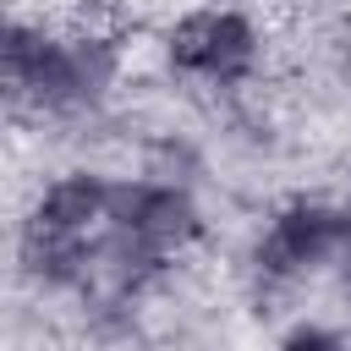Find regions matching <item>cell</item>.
Returning <instances> with one entry per match:
<instances>
[{"label":"cell","mask_w":351,"mask_h":351,"mask_svg":"<svg viewBox=\"0 0 351 351\" xmlns=\"http://www.w3.org/2000/svg\"><path fill=\"white\" fill-rule=\"evenodd\" d=\"M346 71H351V66H346Z\"/></svg>","instance_id":"8"},{"label":"cell","mask_w":351,"mask_h":351,"mask_svg":"<svg viewBox=\"0 0 351 351\" xmlns=\"http://www.w3.org/2000/svg\"><path fill=\"white\" fill-rule=\"evenodd\" d=\"M104 230H110L115 247H126V252H137V258L165 269L181 247L197 241L203 214H197V197L186 192V181L143 176V181H115Z\"/></svg>","instance_id":"3"},{"label":"cell","mask_w":351,"mask_h":351,"mask_svg":"<svg viewBox=\"0 0 351 351\" xmlns=\"http://www.w3.org/2000/svg\"><path fill=\"white\" fill-rule=\"evenodd\" d=\"M280 351H346V346H340V335L324 329V324H296V329L280 340Z\"/></svg>","instance_id":"7"},{"label":"cell","mask_w":351,"mask_h":351,"mask_svg":"<svg viewBox=\"0 0 351 351\" xmlns=\"http://www.w3.org/2000/svg\"><path fill=\"white\" fill-rule=\"evenodd\" d=\"M0 60H5V88L33 104L38 115H82L93 104H104V93L121 82V44L99 27H77V33H55L44 22L11 16L5 38H0Z\"/></svg>","instance_id":"1"},{"label":"cell","mask_w":351,"mask_h":351,"mask_svg":"<svg viewBox=\"0 0 351 351\" xmlns=\"http://www.w3.org/2000/svg\"><path fill=\"white\" fill-rule=\"evenodd\" d=\"M159 49L176 77L208 88H241L263 60V33L241 5H192L165 27Z\"/></svg>","instance_id":"2"},{"label":"cell","mask_w":351,"mask_h":351,"mask_svg":"<svg viewBox=\"0 0 351 351\" xmlns=\"http://www.w3.org/2000/svg\"><path fill=\"white\" fill-rule=\"evenodd\" d=\"M16 263L44 291H82L99 274V241L93 236H60V230H44V225H22Z\"/></svg>","instance_id":"5"},{"label":"cell","mask_w":351,"mask_h":351,"mask_svg":"<svg viewBox=\"0 0 351 351\" xmlns=\"http://www.w3.org/2000/svg\"><path fill=\"white\" fill-rule=\"evenodd\" d=\"M340 258V203H285L252 241V269L269 285H291Z\"/></svg>","instance_id":"4"},{"label":"cell","mask_w":351,"mask_h":351,"mask_svg":"<svg viewBox=\"0 0 351 351\" xmlns=\"http://www.w3.org/2000/svg\"><path fill=\"white\" fill-rule=\"evenodd\" d=\"M110 192H115L110 176H99V170H66V176H55L38 192L27 225L60 230V236H93L110 219Z\"/></svg>","instance_id":"6"}]
</instances>
